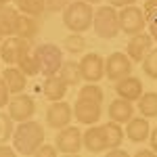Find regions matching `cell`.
I'll list each match as a JSON object with an SVG mask.
<instances>
[{
  "mask_svg": "<svg viewBox=\"0 0 157 157\" xmlns=\"http://www.w3.org/2000/svg\"><path fill=\"white\" fill-rule=\"evenodd\" d=\"M92 27L97 32L98 38H105V40H113L120 34V13L115 6H101L97 13H94V21H92Z\"/></svg>",
  "mask_w": 157,
  "mask_h": 157,
  "instance_id": "3",
  "label": "cell"
},
{
  "mask_svg": "<svg viewBox=\"0 0 157 157\" xmlns=\"http://www.w3.org/2000/svg\"><path fill=\"white\" fill-rule=\"evenodd\" d=\"M2 4H9V2H15V0H0Z\"/></svg>",
  "mask_w": 157,
  "mask_h": 157,
  "instance_id": "42",
  "label": "cell"
},
{
  "mask_svg": "<svg viewBox=\"0 0 157 157\" xmlns=\"http://www.w3.org/2000/svg\"><path fill=\"white\" fill-rule=\"evenodd\" d=\"M109 157H128V153L121 149V147H113V149H107Z\"/></svg>",
  "mask_w": 157,
  "mask_h": 157,
  "instance_id": "37",
  "label": "cell"
},
{
  "mask_svg": "<svg viewBox=\"0 0 157 157\" xmlns=\"http://www.w3.org/2000/svg\"><path fill=\"white\" fill-rule=\"evenodd\" d=\"M2 78L6 82V88L11 90V94H19L23 92L25 86H27V75H25L19 67H6L2 71Z\"/></svg>",
  "mask_w": 157,
  "mask_h": 157,
  "instance_id": "22",
  "label": "cell"
},
{
  "mask_svg": "<svg viewBox=\"0 0 157 157\" xmlns=\"http://www.w3.org/2000/svg\"><path fill=\"white\" fill-rule=\"evenodd\" d=\"M71 117H73V107L69 103H65L63 98L61 101H52L50 107L46 109V124L55 130H61L65 126L71 124Z\"/></svg>",
  "mask_w": 157,
  "mask_h": 157,
  "instance_id": "8",
  "label": "cell"
},
{
  "mask_svg": "<svg viewBox=\"0 0 157 157\" xmlns=\"http://www.w3.org/2000/svg\"><path fill=\"white\" fill-rule=\"evenodd\" d=\"M86 2H90V4H98V2H103V0H86Z\"/></svg>",
  "mask_w": 157,
  "mask_h": 157,
  "instance_id": "41",
  "label": "cell"
},
{
  "mask_svg": "<svg viewBox=\"0 0 157 157\" xmlns=\"http://www.w3.org/2000/svg\"><path fill=\"white\" fill-rule=\"evenodd\" d=\"M55 140H57L55 145L59 149V153L73 155V153H80V149L84 147V132L78 126H65L59 130Z\"/></svg>",
  "mask_w": 157,
  "mask_h": 157,
  "instance_id": "6",
  "label": "cell"
},
{
  "mask_svg": "<svg viewBox=\"0 0 157 157\" xmlns=\"http://www.w3.org/2000/svg\"><path fill=\"white\" fill-rule=\"evenodd\" d=\"M92 21H94V11L86 0H71L69 6L63 11V25L71 34H84L86 29H90Z\"/></svg>",
  "mask_w": 157,
  "mask_h": 157,
  "instance_id": "2",
  "label": "cell"
},
{
  "mask_svg": "<svg viewBox=\"0 0 157 157\" xmlns=\"http://www.w3.org/2000/svg\"><path fill=\"white\" fill-rule=\"evenodd\" d=\"M86 40L82 38V34H69V36L65 38V48L73 52V55H80V52H84L86 50Z\"/></svg>",
  "mask_w": 157,
  "mask_h": 157,
  "instance_id": "29",
  "label": "cell"
},
{
  "mask_svg": "<svg viewBox=\"0 0 157 157\" xmlns=\"http://www.w3.org/2000/svg\"><path fill=\"white\" fill-rule=\"evenodd\" d=\"M67 88H69V86L59 78V73H55V75H46V80H44V84H42V92H44V97L52 103V101L65 98Z\"/></svg>",
  "mask_w": 157,
  "mask_h": 157,
  "instance_id": "19",
  "label": "cell"
},
{
  "mask_svg": "<svg viewBox=\"0 0 157 157\" xmlns=\"http://www.w3.org/2000/svg\"><path fill=\"white\" fill-rule=\"evenodd\" d=\"M84 147L90 153H103V151H107L103 126H88V130L84 132Z\"/></svg>",
  "mask_w": 157,
  "mask_h": 157,
  "instance_id": "20",
  "label": "cell"
},
{
  "mask_svg": "<svg viewBox=\"0 0 157 157\" xmlns=\"http://www.w3.org/2000/svg\"><path fill=\"white\" fill-rule=\"evenodd\" d=\"M9 101H11V90L6 88L4 78L0 75V107H9Z\"/></svg>",
  "mask_w": 157,
  "mask_h": 157,
  "instance_id": "33",
  "label": "cell"
},
{
  "mask_svg": "<svg viewBox=\"0 0 157 157\" xmlns=\"http://www.w3.org/2000/svg\"><path fill=\"white\" fill-rule=\"evenodd\" d=\"M103 115V105L94 103V101H88V98H80L75 101L73 105V117L78 124H86V126H92L97 124Z\"/></svg>",
  "mask_w": 157,
  "mask_h": 157,
  "instance_id": "9",
  "label": "cell"
},
{
  "mask_svg": "<svg viewBox=\"0 0 157 157\" xmlns=\"http://www.w3.org/2000/svg\"><path fill=\"white\" fill-rule=\"evenodd\" d=\"M111 6L115 9H124V6H130V4H136V0H109Z\"/></svg>",
  "mask_w": 157,
  "mask_h": 157,
  "instance_id": "36",
  "label": "cell"
},
{
  "mask_svg": "<svg viewBox=\"0 0 157 157\" xmlns=\"http://www.w3.org/2000/svg\"><path fill=\"white\" fill-rule=\"evenodd\" d=\"M57 151H59L57 145H46V143H44V145H40V149L36 151V155L38 157H55Z\"/></svg>",
  "mask_w": 157,
  "mask_h": 157,
  "instance_id": "34",
  "label": "cell"
},
{
  "mask_svg": "<svg viewBox=\"0 0 157 157\" xmlns=\"http://www.w3.org/2000/svg\"><path fill=\"white\" fill-rule=\"evenodd\" d=\"M2 6H4V4H2V2H0V9H2Z\"/></svg>",
  "mask_w": 157,
  "mask_h": 157,
  "instance_id": "44",
  "label": "cell"
},
{
  "mask_svg": "<svg viewBox=\"0 0 157 157\" xmlns=\"http://www.w3.org/2000/svg\"><path fill=\"white\" fill-rule=\"evenodd\" d=\"M149 34H151V36H153V40L157 42V21H153V23H151V32H149Z\"/></svg>",
  "mask_w": 157,
  "mask_h": 157,
  "instance_id": "40",
  "label": "cell"
},
{
  "mask_svg": "<svg viewBox=\"0 0 157 157\" xmlns=\"http://www.w3.org/2000/svg\"><path fill=\"white\" fill-rule=\"evenodd\" d=\"M36 113V101L29 97V94H15L9 101V115L15 121H27L32 120V115Z\"/></svg>",
  "mask_w": 157,
  "mask_h": 157,
  "instance_id": "10",
  "label": "cell"
},
{
  "mask_svg": "<svg viewBox=\"0 0 157 157\" xmlns=\"http://www.w3.org/2000/svg\"><path fill=\"white\" fill-rule=\"evenodd\" d=\"M115 92H117V97L134 103V101H138L143 97V82L134 75H126V78L115 82Z\"/></svg>",
  "mask_w": 157,
  "mask_h": 157,
  "instance_id": "13",
  "label": "cell"
},
{
  "mask_svg": "<svg viewBox=\"0 0 157 157\" xmlns=\"http://www.w3.org/2000/svg\"><path fill=\"white\" fill-rule=\"evenodd\" d=\"M153 155H157L153 149H138L136 151V157H153Z\"/></svg>",
  "mask_w": 157,
  "mask_h": 157,
  "instance_id": "39",
  "label": "cell"
},
{
  "mask_svg": "<svg viewBox=\"0 0 157 157\" xmlns=\"http://www.w3.org/2000/svg\"><path fill=\"white\" fill-rule=\"evenodd\" d=\"M15 153H17L15 147H9L6 143H0V157H13Z\"/></svg>",
  "mask_w": 157,
  "mask_h": 157,
  "instance_id": "35",
  "label": "cell"
},
{
  "mask_svg": "<svg viewBox=\"0 0 157 157\" xmlns=\"http://www.w3.org/2000/svg\"><path fill=\"white\" fill-rule=\"evenodd\" d=\"M132 73V59L124 52H111L105 61V78L111 82H117L121 78Z\"/></svg>",
  "mask_w": 157,
  "mask_h": 157,
  "instance_id": "7",
  "label": "cell"
},
{
  "mask_svg": "<svg viewBox=\"0 0 157 157\" xmlns=\"http://www.w3.org/2000/svg\"><path fill=\"white\" fill-rule=\"evenodd\" d=\"M59 78L67 86L80 84V80H82L80 63H75V61H63V65H61V69H59Z\"/></svg>",
  "mask_w": 157,
  "mask_h": 157,
  "instance_id": "23",
  "label": "cell"
},
{
  "mask_svg": "<svg viewBox=\"0 0 157 157\" xmlns=\"http://www.w3.org/2000/svg\"><path fill=\"white\" fill-rule=\"evenodd\" d=\"M149 143H151V149L157 153V128L151 130V134H149Z\"/></svg>",
  "mask_w": 157,
  "mask_h": 157,
  "instance_id": "38",
  "label": "cell"
},
{
  "mask_svg": "<svg viewBox=\"0 0 157 157\" xmlns=\"http://www.w3.org/2000/svg\"><path fill=\"white\" fill-rule=\"evenodd\" d=\"M40 34V17L34 15H25L21 13L17 19V27H15V36L25 38V40H36Z\"/></svg>",
  "mask_w": 157,
  "mask_h": 157,
  "instance_id": "17",
  "label": "cell"
},
{
  "mask_svg": "<svg viewBox=\"0 0 157 157\" xmlns=\"http://www.w3.org/2000/svg\"><path fill=\"white\" fill-rule=\"evenodd\" d=\"M71 0H46V11L50 13H63L69 6Z\"/></svg>",
  "mask_w": 157,
  "mask_h": 157,
  "instance_id": "32",
  "label": "cell"
},
{
  "mask_svg": "<svg viewBox=\"0 0 157 157\" xmlns=\"http://www.w3.org/2000/svg\"><path fill=\"white\" fill-rule=\"evenodd\" d=\"M15 6L25 15L42 17L46 11V0H15Z\"/></svg>",
  "mask_w": 157,
  "mask_h": 157,
  "instance_id": "25",
  "label": "cell"
},
{
  "mask_svg": "<svg viewBox=\"0 0 157 157\" xmlns=\"http://www.w3.org/2000/svg\"><path fill=\"white\" fill-rule=\"evenodd\" d=\"M17 67L25 73V75H38L40 73V65L38 59L32 50V40H25L23 48L19 50V57H17Z\"/></svg>",
  "mask_w": 157,
  "mask_h": 157,
  "instance_id": "16",
  "label": "cell"
},
{
  "mask_svg": "<svg viewBox=\"0 0 157 157\" xmlns=\"http://www.w3.org/2000/svg\"><path fill=\"white\" fill-rule=\"evenodd\" d=\"M103 132H105V143H107V149H113V147H121V140H124V130H121V124L117 121H107L103 124Z\"/></svg>",
  "mask_w": 157,
  "mask_h": 157,
  "instance_id": "24",
  "label": "cell"
},
{
  "mask_svg": "<svg viewBox=\"0 0 157 157\" xmlns=\"http://www.w3.org/2000/svg\"><path fill=\"white\" fill-rule=\"evenodd\" d=\"M107 113H109V120L117 121V124H128L134 117V105H132V101L117 97L115 101H111Z\"/></svg>",
  "mask_w": 157,
  "mask_h": 157,
  "instance_id": "14",
  "label": "cell"
},
{
  "mask_svg": "<svg viewBox=\"0 0 157 157\" xmlns=\"http://www.w3.org/2000/svg\"><path fill=\"white\" fill-rule=\"evenodd\" d=\"M34 55H36L38 59V65H40V73H44V75H55V73H59L61 65H63V52L57 44H40L34 48Z\"/></svg>",
  "mask_w": 157,
  "mask_h": 157,
  "instance_id": "4",
  "label": "cell"
},
{
  "mask_svg": "<svg viewBox=\"0 0 157 157\" xmlns=\"http://www.w3.org/2000/svg\"><path fill=\"white\" fill-rule=\"evenodd\" d=\"M153 36L151 34H145V32H140V34H136V36L130 38V42H128V48H126V55L130 57L132 61L136 63H143L147 55L151 52L153 48Z\"/></svg>",
  "mask_w": 157,
  "mask_h": 157,
  "instance_id": "12",
  "label": "cell"
},
{
  "mask_svg": "<svg viewBox=\"0 0 157 157\" xmlns=\"http://www.w3.org/2000/svg\"><path fill=\"white\" fill-rule=\"evenodd\" d=\"M21 11L17 6H9L4 4L0 9V34L6 36H15V27H17V19H19Z\"/></svg>",
  "mask_w": 157,
  "mask_h": 157,
  "instance_id": "21",
  "label": "cell"
},
{
  "mask_svg": "<svg viewBox=\"0 0 157 157\" xmlns=\"http://www.w3.org/2000/svg\"><path fill=\"white\" fill-rule=\"evenodd\" d=\"M2 40H4V36H2V34H0V44H2Z\"/></svg>",
  "mask_w": 157,
  "mask_h": 157,
  "instance_id": "43",
  "label": "cell"
},
{
  "mask_svg": "<svg viewBox=\"0 0 157 157\" xmlns=\"http://www.w3.org/2000/svg\"><path fill=\"white\" fill-rule=\"evenodd\" d=\"M80 98H88V101H94V103H101L103 105V101H105V92H103V88L97 84V82H86L82 88H80Z\"/></svg>",
  "mask_w": 157,
  "mask_h": 157,
  "instance_id": "27",
  "label": "cell"
},
{
  "mask_svg": "<svg viewBox=\"0 0 157 157\" xmlns=\"http://www.w3.org/2000/svg\"><path fill=\"white\" fill-rule=\"evenodd\" d=\"M80 71H82V80L98 82L105 78V61L98 52H86L80 59Z\"/></svg>",
  "mask_w": 157,
  "mask_h": 157,
  "instance_id": "11",
  "label": "cell"
},
{
  "mask_svg": "<svg viewBox=\"0 0 157 157\" xmlns=\"http://www.w3.org/2000/svg\"><path fill=\"white\" fill-rule=\"evenodd\" d=\"M138 109L140 115L145 117H157V92H143V97L138 98Z\"/></svg>",
  "mask_w": 157,
  "mask_h": 157,
  "instance_id": "26",
  "label": "cell"
},
{
  "mask_svg": "<svg viewBox=\"0 0 157 157\" xmlns=\"http://www.w3.org/2000/svg\"><path fill=\"white\" fill-rule=\"evenodd\" d=\"M120 29L128 36H136L140 32H145V25H147V17H145V11L140 6H124L120 9Z\"/></svg>",
  "mask_w": 157,
  "mask_h": 157,
  "instance_id": "5",
  "label": "cell"
},
{
  "mask_svg": "<svg viewBox=\"0 0 157 157\" xmlns=\"http://www.w3.org/2000/svg\"><path fill=\"white\" fill-rule=\"evenodd\" d=\"M143 71L151 80H157V48H151V52L143 59Z\"/></svg>",
  "mask_w": 157,
  "mask_h": 157,
  "instance_id": "30",
  "label": "cell"
},
{
  "mask_svg": "<svg viewBox=\"0 0 157 157\" xmlns=\"http://www.w3.org/2000/svg\"><path fill=\"white\" fill-rule=\"evenodd\" d=\"M13 132H15V120H13L9 113L0 111V143L11 140Z\"/></svg>",
  "mask_w": 157,
  "mask_h": 157,
  "instance_id": "28",
  "label": "cell"
},
{
  "mask_svg": "<svg viewBox=\"0 0 157 157\" xmlns=\"http://www.w3.org/2000/svg\"><path fill=\"white\" fill-rule=\"evenodd\" d=\"M25 38L19 36H6L0 44V61H4L6 65H13L17 63V57H19V50L23 48Z\"/></svg>",
  "mask_w": 157,
  "mask_h": 157,
  "instance_id": "18",
  "label": "cell"
},
{
  "mask_svg": "<svg viewBox=\"0 0 157 157\" xmlns=\"http://www.w3.org/2000/svg\"><path fill=\"white\" fill-rule=\"evenodd\" d=\"M40 145H44V128L40 121L27 120L19 121V126L13 132V147L21 155H36Z\"/></svg>",
  "mask_w": 157,
  "mask_h": 157,
  "instance_id": "1",
  "label": "cell"
},
{
  "mask_svg": "<svg viewBox=\"0 0 157 157\" xmlns=\"http://www.w3.org/2000/svg\"><path fill=\"white\" fill-rule=\"evenodd\" d=\"M143 11H145L147 23H153V21H157V0H147Z\"/></svg>",
  "mask_w": 157,
  "mask_h": 157,
  "instance_id": "31",
  "label": "cell"
},
{
  "mask_svg": "<svg viewBox=\"0 0 157 157\" xmlns=\"http://www.w3.org/2000/svg\"><path fill=\"white\" fill-rule=\"evenodd\" d=\"M149 134H151V126H149V117H132L126 126V136L130 143H145L149 140Z\"/></svg>",
  "mask_w": 157,
  "mask_h": 157,
  "instance_id": "15",
  "label": "cell"
}]
</instances>
